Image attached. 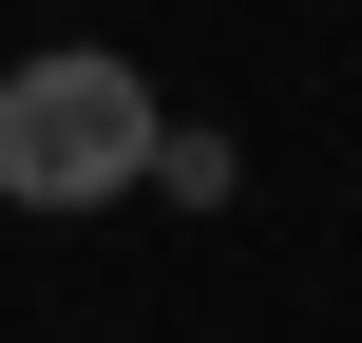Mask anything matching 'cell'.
<instances>
[{"mask_svg": "<svg viewBox=\"0 0 362 343\" xmlns=\"http://www.w3.org/2000/svg\"><path fill=\"white\" fill-rule=\"evenodd\" d=\"M153 172H172V115H153L134 57L57 38V57L0 76V210H115V191H153Z\"/></svg>", "mask_w": 362, "mask_h": 343, "instance_id": "cell-1", "label": "cell"}]
</instances>
